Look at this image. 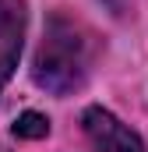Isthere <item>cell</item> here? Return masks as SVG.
<instances>
[{
  "mask_svg": "<svg viewBox=\"0 0 148 152\" xmlns=\"http://www.w3.org/2000/svg\"><path fill=\"white\" fill-rule=\"evenodd\" d=\"M92 57H95L92 32L64 14H53L39 42L32 78L39 88L53 96H71L85 85V78L92 71Z\"/></svg>",
  "mask_w": 148,
  "mask_h": 152,
  "instance_id": "obj_1",
  "label": "cell"
},
{
  "mask_svg": "<svg viewBox=\"0 0 148 152\" xmlns=\"http://www.w3.org/2000/svg\"><path fill=\"white\" fill-rule=\"evenodd\" d=\"M81 127H85V138L92 142L95 152H145L141 138L116 113L102 110V106H88L81 113Z\"/></svg>",
  "mask_w": 148,
  "mask_h": 152,
  "instance_id": "obj_2",
  "label": "cell"
},
{
  "mask_svg": "<svg viewBox=\"0 0 148 152\" xmlns=\"http://www.w3.org/2000/svg\"><path fill=\"white\" fill-rule=\"evenodd\" d=\"M25 25H28L25 0H0V92L18 67L21 42H25Z\"/></svg>",
  "mask_w": 148,
  "mask_h": 152,
  "instance_id": "obj_3",
  "label": "cell"
},
{
  "mask_svg": "<svg viewBox=\"0 0 148 152\" xmlns=\"http://www.w3.org/2000/svg\"><path fill=\"white\" fill-rule=\"evenodd\" d=\"M14 134H18V138H46V134H49V120L42 113H36V110H28V113L18 117Z\"/></svg>",
  "mask_w": 148,
  "mask_h": 152,
  "instance_id": "obj_4",
  "label": "cell"
}]
</instances>
